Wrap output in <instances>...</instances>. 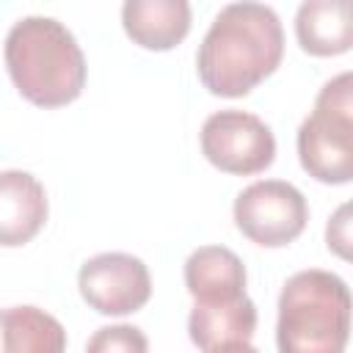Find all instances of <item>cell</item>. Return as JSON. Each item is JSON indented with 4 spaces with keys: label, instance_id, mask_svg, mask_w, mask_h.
<instances>
[{
    "label": "cell",
    "instance_id": "1",
    "mask_svg": "<svg viewBox=\"0 0 353 353\" xmlns=\"http://www.w3.org/2000/svg\"><path fill=\"white\" fill-rule=\"evenodd\" d=\"M284 58V30L279 14L262 3L223 6L204 33L196 69L215 97H245L276 72Z\"/></svg>",
    "mask_w": 353,
    "mask_h": 353
},
{
    "label": "cell",
    "instance_id": "2",
    "mask_svg": "<svg viewBox=\"0 0 353 353\" xmlns=\"http://www.w3.org/2000/svg\"><path fill=\"white\" fill-rule=\"evenodd\" d=\"M6 69L17 91L39 108H63L85 88V55L52 17H25L6 36Z\"/></svg>",
    "mask_w": 353,
    "mask_h": 353
},
{
    "label": "cell",
    "instance_id": "3",
    "mask_svg": "<svg viewBox=\"0 0 353 353\" xmlns=\"http://www.w3.org/2000/svg\"><path fill=\"white\" fill-rule=\"evenodd\" d=\"M350 336V290L328 270H301L279 295V353H345Z\"/></svg>",
    "mask_w": 353,
    "mask_h": 353
},
{
    "label": "cell",
    "instance_id": "4",
    "mask_svg": "<svg viewBox=\"0 0 353 353\" xmlns=\"http://www.w3.org/2000/svg\"><path fill=\"white\" fill-rule=\"evenodd\" d=\"M353 77L342 72L331 77L314 110L298 130V157L309 176L325 185H345L353 176Z\"/></svg>",
    "mask_w": 353,
    "mask_h": 353
},
{
    "label": "cell",
    "instance_id": "5",
    "mask_svg": "<svg viewBox=\"0 0 353 353\" xmlns=\"http://www.w3.org/2000/svg\"><path fill=\"white\" fill-rule=\"evenodd\" d=\"M309 221L303 193L284 179H262L234 199V223L256 245L281 248L292 243Z\"/></svg>",
    "mask_w": 353,
    "mask_h": 353
},
{
    "label": "cell",
    "instance_id": "6",
    "mask_svg": "<svg viewBox=\"0 0 353 353\" xmlns=\"http://www.w3.org/2000/svg\"><path fill=\"white\" fill-rule=\"evenodd\" d=\"M201 152L215 168L248 176L273 163L276 138L259 116L229 108L212 113L201 124Z\"/></svg>",
    "mask_w": 353,
    "mask_h": 353
},
{
    "label": "cell",
    "instance_id": "7",
    "mask_svg": "<svg viewBox=\"0 0 353 353\" xmlns=\"http://www.w3.org/2000/svg\"><path fill=\"white\" fill-rule=\"evenodd\" d=\"M77 287L94 312L110 317L132 314L152 298L149 268L143 259L124 251H108L85 259L77 273Z\"/></svg>",
    "mask_w": 353,
    "mask_h": 353
},
{
    "label": "cell",
    "instance_id": "8",
    "mask_svg": "<svg viewBox=\"0 0 353 353\" xmlns=\"http://www.w3.org/2000/svg\"><path fill=\"white\" fill-rule=\"evenodd\" d=\"M47 221V193L41 182L19 168L0 171V245L30 243Z\"/></svg>",
    "mask_w": 353,
    "mask_h": 353
},
{
    "label": "cell",
    "instance_id": "9",
    "mask_svg": "<svg viewBox=\"0 0 353 353\" xmlns=\"http://www.w3.org/2000/svg\"><path fill=\"white\" fill-rule=\"evenodd\" d=\"M124 33L143 50L165 52L190 30V6L185 0H127L121 6Z\"/></svg>",
    "mask_w": 353,
    "mask_h": 353
},
{
    "label": "cell",
    "instance_id": "10",
    "mask_svg": "<svg viewBox=\"0 0 353 353\" xmlns=\"http://www.w3.org/2000/svg\"><path fill=\"white\" fill-rule=\"evenodd\" d=\"M185 287L196 303H221L245 295L243 259L226 245H201L185 262Z\"/></svg>",
    "mask_w": 353,
    "mask_h": 353
},
{
    "label": "cell",
    "instance_id": "11",
    "mask_svg": "<svg viewBox=\"0 0 353 353\" xmlns=\"http://www.w3.org/2000/svg\"><path fill=\"white\" fill-rule=\"evenodd\" d=\"M256 331V306L248 295L221 303H193L188 334L201 353H212L232 342H251Z\"/></svg>",
    "mask_w": 353,
    "mask_h": 353
},
{
    "label": "cell",
    "instance_id": "12",
    "mask_svg": "<svg viewBox=\"0 0 353 353\" xmlns=\"http://www.w3.org/2000/svg\"><path fill=\"white\" fill-rule=\"evenodd\" d=\"M298 44L317 58L342 55L353 44V22L347 0H306L295 14Z\"/></svg>",
    "mask_w": 353,
    "mask_h": 353
},
{
    "label": "cell",
    "instance_id": "13",
    "mask_svg": "<svg viewBox=\"0 0 353 353\" xmlns=\"http://www.w3.org/2000/svg\"><path fill=\"white\" fill-rule=\"evenodd\" d=\"M63 325L39 306L0 309V353H63Z\"/></svg>",
    "mask_w": 353,
    "mask_h": 353
},
{
    "label": "cell",
    "instance_id": "14",
    "mask_svg": "<svg viewBox=\"0 0 353 353\" xmlns=\"http://www.w3.org/2000/svg\"><path fill=\"white\" fill-rule=\"evenodd\" d=\"M85 353H149V339L141 328L127 323L102 325L91 334Z\"/></svg>",
    "mask_w": 353,
    "mask_h": 353
},
{
    "label": "cell",
    "instance_id": "15",
    "mask_svg": "<svg viewBox=\"0 0 353 353\" xmlns=\"http://www.w3.org/2000/svg\"><path fill=\"white\" fill-rule=\"evenodd\" d=\"M212 353H259V350L251 342H232V345H223V347H218Z\"/></svg>",
    "mask_w": 353,
    "mask_h": 353
}]
</instances>
